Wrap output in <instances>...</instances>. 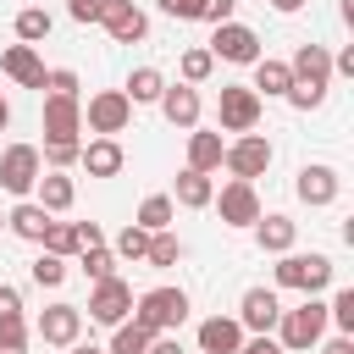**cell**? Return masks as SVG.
<instances>
[{
  "label": "cell",
  "instance_id": "6da1fadb",
  "mask_svg": "<svg viewBox=\"0 0 354 354\" xmlns=\"http://www.w3.org/2000/svg\"><path fill=\"white\" fill-rule=\"evenodd\" d=\"M288 72H293V88L282 100L293 111H315L326 100V88H332V55H326V44H299L293 61H288Z\"/></svg>",
  "mask_w": 354,
  "mask_h": 354
},
{
  "label": "cell",
  "instance_id": "7a4b0ae2",
  "mask_svg": "<svg viewBox=\"0 0 354 354\" xmlns=\"http://www.w3.org/2000/svg\"><path fill=\"white\" fill-rule=\"evenodd\" d=\"M332 254H277V266H271V282L277 288H293V293H304V299H315L321 288H332Z\"/></svg>",
  "mask_w": 354,
  "mask_h": 354
},
{
  "label": "cell",
  "instance_id": "3957f363",
  "mask_svg": "<svg viewBox=\"0 0 354 354\" xmlns=\"http://www.w3.org/2000/svg\"><path fill=\"white\" fill-rule=\"evenodd\" d=\"M321 337H326V304H321V299H304L299 310H282V315H277V343H282V354H310Z\"/></svg>",
  "mask_w": 354,
  "mask_h": 354
},
{
  "label": "cell",
  "instance_id": "277c9868",
  "mask_svg": "<svg viewBox=\"0 0 354 354\" xmlns=\"http://www.w3.org/2000/svg\"><path fill=\"white\" fill-rule=\"evenodd\" d=\"M133 321L144 326V332H177L183 321H188V293L183 288H149V293H138L133 299Z\"/></svg>",
  "mask_w": 354,
  "mask_h": 354
},
{
  "label": "cell",
  "instance_id": "5b68a950",
  "mask_svg": "<svg viewBox=\"0 0 354 354\" xmlns=\"http://www.w3.org/2000/svg\"><path fill=\"white\" fill-rule=\"evenodd\" d=\"M216 122L221 133H254L260 127V94L249 83H221L216 94Z\"/></svg>",
  "mask_w": 354,
  "mask_h": 354
},
{
  "label": "cell",
  "instance_id": "8992f818",
  "mask_svg": "<svg viewBox=\"0 0 354 354\" xmlns=\"http://www.w3.org/2000/svg\"><path fill=\"white\" fill-rule=\"evenodd\" d=\"M39 177H44V160H39V144H6V149H0V188H6V194H17V199H28Z\"/></svg>",
  "mask_w": 354,
  "mask_h": 354
},
{
  "label": "cell",
  "instance_id": "52a82bcc",
  "mask_svg": "<svg viewBox=\"0 0 354 354\" xmlns=\"http://www.w3.org/2000/svg\"><path fill=\"white\" fill-rule=\"evenodd\" d=\"M271 138L266 133H238L232 144H227V155H221V166L238 177V183H254V177H266V166H271Z\"/></svg>",
  "mask_w": 354,
  "mask_h": 354
},
{
  "label": "cell",
  "instance_id": "ba28073f",
  "mask_svg": "<svg viewBox=\"0 0 354 354\" xmlns=\"http://www.w3.org/2000/svg\"><path fill=\"white\" fill-rule=\"evenodd\" d=\"M83 122H88V133H94V138H116V133L133 122V105H127V94H122V88H100V94H88Z\"/></svg>",
  "mask_w": 354,
  "mask_h": 354
},
{
  "label": "cell",
  "instance_id": "9c48e42d",
  "mask_svg": "<svg viewBox=\"0 0 354 354\" xmlns=\"http://www.w3.org/2000/svg\"><path fill=\"white\" fill-rule=\"evenodd\" d=\"M33 332L44 337V348H72V343L83 337V310H77V304H66V299H55V304H44V310H39Z\"/></svg>",
  "mask_w": 354,
  "mask_h": 354
},
{
  "label": "cell",
  "instance_id": "30bf717a",
  "mask_svg": "<svg viewBox=\"0 0 354 354\" xmlns=\"http://www.w3.org/2000/svg\"><path fill=\"white\" fill-rule=\"evenodd\" d=\"M116 44H144V33H149V17H144V6L138 0H100V17H94Z\"/></svg>",
  "mask_w": 354,
  "mask_h": 354
},
{
  "label": "cell",
  "instance_id": "8fae6325",
  "mask_svg": "<svg viewBox=\"0 0 354 354\" xmlns=\"http://www.w3.org/2000/svg\"><path fill=\"white\" fill-rule=\"evenodd\" d=\"M216 61H232V66H254L260 61V33L249 28V22H221L216 28V39L205 44Z\"/></svg>",
  "mask_w": 354,
  "mask_h": 354
},
{
  "label": "cell",
  "instance_id": "7c38bea8",
  "mask_svg": "<svg viewBox=\"0 0 354 354\" xmlns=\"http://www.w3.org/2000/svg\"><path fill=\"white\" fill-rule=\"evenodd\" d=\"M127 315H133V288H127L122 277L94 282V293H88V321H94V326H122Z\"/></svg>",
  "mask_w": 354,
  "mask_h": 354
},
{
  "label": "cell",
  "instance_id": "4fadbf2b",
  "mask_svg": "<svg viewBox=\"0 0 354 354\" xmlns=\"http://www.w3.org/2000/svg\"><path fill=\"white\" fill-rule=\"evenodd\" d=\"M44 138H66L83 144V100L77 94H44Z\"/></svg>",
  "mask_w": 354,
  "mask_h": 354
},
{
  "label": "cell",
  "instance_id": "5bb4252c",
  "mask_svg": "<svg viewBox=\"0 0 354 354\" xmlns=\"http://www.w3.org/2000/svg\"><path fill=\"white\" fill-rule=\"evenodd\" d=\"M293 194H299L310 210H321V205H337V194H343V177H337V166H326V160H310V166H299V183H293Z\"/></svg>",
  "mask_w": 354,
  "mask_h": 354
},
{
  "label": "cell",
  "instance_id": "9a60e30c",
  "mask_svg": "<svg viewBox=\"0 0 354 354\" xmlns=\"http://www.w3.org/2000/svg\"><path fill=\"white\" fill-rule=\"evenodd\" d=\"M210 205L221 210V221H227V227H254V221L266 216V210H260V194H254V183H238V177H232V183H227V188H221Z\"/></svg>",
  "mask_w": 354,
  "mask_h": 354
},
{
  "label": "cell",
  "instance_id": "2e32d148",
  "mask_svg": "<svg viewBox=\"0 0 354 354\" xmlns=\"http://www.w3.org/2000/svg\"><path fill=\"white\" fill-rule=\"evenodd\" d=\"M277 315H282V304H277V288H249L243 299H238V326L243 332H277Z\"/></svg>",
  "mask_w": 354,
  "mask_h": 354
},
{
  "label": "cell",
  "instance_id": "e0dca14e",
  "mask_svg": "<svg viewBox=\"0 0 354 354\" xmlns=\"http://www.w3.org/2000/svg\"><path fill=\"white\" fill-rule=\"evenodd\" d=\"M155 105H160V116H166L171 127H183V133L199 127V88H188V83H166Z\"/></svg>",
  "mask_w": 354,
  "mask_h": 354
},
{
  "label": "cell",
  "instance_id": "ac0fdd59",
  "mask_svg": "<svg viewBox=\"0 0 354 354\" xmlns=\"http://www.w3.org/2000/svg\"><path fill=\"white\" fill-rule=\"evenodd\" d=\"M0 72H6L17 88H44V61H39L33 44H11V50L0 55Z\"/></svg>",
  "mask_w": 354,
  "mask_h": 354
},
{
  "label": "cell",
  "instance_id": "d6986e66",
  "mask_svg": "<svg viewBox=\"0 0 354 354\" xmlns=\"http://www.w3.org/2000/svg\"><path fill=\"white\" fill-rule=\"evenodd\" d=\"M243 337H249V332L238 326V315H210V321H199V354H238Z\"/></svg>",
  "mask_w": 354,
  "mask_h": 354
},
{
  "label": "cell",
  "instance_id": "ffe728a7",
  "mask_svg": "<svg viewBox=\"0 0 354 354\" xmlns=\"http://www.w3.org/2000/svg\"><path fill=\"white\" fill-rule=\"evenodd\" d=\"M72 199H77V183H72L66 171H44V177L33 183V205H39L44 216H61V210H72Z\"/></svg>",
  "mask_w": 354,
  "mask_h": 354
},
{
  "label": "cell",
  "instance_id": "44dd1931",
  "mask_svg": "<svg viewBox=\"0 0 354 354\" xmlns=\"http://www.w3.org/2000/svg\"><path fill=\"white\" fill-rule=\"evenodd\" d=\"M122 160H127V155H122V144H116V138H88V144H83V155H77V166H83L88 177H116V171H122Z\"/></svg>",
  "mask_w": 354,
  "mask_h": 354
},
{
  "label": "cell",
  "instance_id": "7402d4cb",
  "mask_svg": "<svg viewBox=\"0 0 354 354\" xmlns=\"http://www.w3.org/2000/svg\"><path fill=\"white\" fill-rule=\"evenodd\" d=\"M293 238H299V227H293L282 210H271V216H260V221H254V243H260L266 254H288V249H293Z\"/></svg>",
  "mask_w": 354,
  "mask_h": 354
},
{
  "label": "cell",
  "instance_id": "603a6c76",
  "mask_svg": "<svg viewBox=\"0 0 354 354\" xmlns=\"http://www.w3.org/2000/svg\"><path fill=\"white\" fill-rule=\"evenodd\" d=\"M221 155H227V144H221V133H205V127H194L188 133V171H216L221 166Z\"/></svg>",
  "mask_w": 354,
  "mask_h": 354
},
{
  "label": "cell",
  "instance_id": "cb8c5ba5",
  "mask_svg": "<svg viewBox=\"0 0 354 354\" xmlns=\"http://www.w3.org/2000/svg\"><path fill=\"white\" fill-rule=\"evenodd\" d=\"M210 199H216V183H210L205 171H188V166H183V171H177V188H171V205H183V210H205Z\"/></svg>",
  "mask_w": 354,
  "mask_h": 354
},
{
  "label": "cell",
  "instance_id": "d4e9b609",
  "mask_svg": "<svg viewBox=\"0 0 354 354\" xmlns=\"http://www.w3.org/2000/svg\"><path fill=\"white\" fill-rule=\"evenodd\" d=\"M50 221H55V216H44V210H39V205H33V199H17V205H11V210H6V227H11V232H17V238H28V243H39V238H44V227H50Z\"/></svg>",
  "mask_w": 354,
  "mask_h": 354
},
{
  "label": "cell",
  "instance_id": "484cf974",
  "mask_svg": "<svg viewBox=\"0 0 354 354\" xmlns=\"http://www.w3.org/2000/svg\"><path fill=\"white\" fill-rule=\"evenodd\" d=\"M254 94H271V100H282L288 88H293V72H288V61H271V55H260L254 61V83H249Z\"/></svg>",
  "mask_w": 354,
  "mask_h": 354
},
{
  "label": "cell",
  "instance_id": "4316f807",
  "mask_svg": "<svg viewBox=\"0 0 354 354\" xmlns=\"http://www.w3.org/2000/svg\"><path fill=\"white\" fill-rule=\"evenodd\" d=\"M160 88H166V77L155 72V66H133V77H127V105H155L160 100Z\"/></svg>",
  "mask_w": 354,
  "mask_h": 354
},
{
  "label": "cell",
  "instance_id": "83f0119b",
  "mask_svg": "<svg viewBox=\"0 0 354 354\" xmlns=\"http://www.w3.org/2000/svg\"><path fill=\"white\" fill-rule=\"evenodd\" d=\"M171 216H177V205H171V194H149L144 205H138V227L144 232H171Z\"/></svg>",
  "mask_w": 354,
  "mask_h": 354
},
{
  "label": "cell",
  "instance_id": "f1b7e54d",
  "mask_svg": "<svg viewBox=\"0 0 354 354\" xmlns=\"http://www.w3.org/2000/svg\"><path fill=\"white\" fill-rule=\"evenodd\" d=\"M50 28H55V17H50L44 6H22V11H17V39H22V44H44Z\"/></svg>",
  "mask_w": 354,
  "mask_h": 354
},
{
  "label": "cell",
  "instance_id": "f546056e",
  "mask_svg": "<svg viewBox=\"0 0 354 354\" xmlns=\"http://www.w3.org/2000/svg\"><path fill=\"white\" fill-rule=\"evenodd\" d=\"M216 72V55L205 50V44H194V50H183V61H177V83H188V88H199L205 77Z\"/></svg>",
  "mask_w": 354,
  "mask_h": 354
},
{
  "label": "cell",
  "instance_id": "4dcf8cb0",
  "mask_svg": "<svg viewBox=\"0 0 354 354\" xmlns=\"http://www.w3.org/2000/svg\"><path fill=\"white\" fill-rule=\"evenodd\" d=\"M149 337H155V332H144V326L127 315L122 326H111V348H105V354H144V348H149Z\"/></svg>",
  "mask_w": 354,
  "mask_h": 354
},
{
  "label": "cell",
  "instance_id": "1f68e13d",
  "mask_svg": "<svg viewBox=\"0 0 354 354\" xmlns=\"http://www.w3.org/2000/svg\"><path fill=\"white\" fill-rule=\"evenodd\" d=\"M39 243H44V254H55V260H72V254H77V227H72V221H50Z\"/></svg>",
  "mask_w": 354,
  "mask_h": 354
},
{
  "label": "cell",
  "instance_id": "d6a6232c",
  "mask_svg": "<svg viewBox=\"0 0 354 354\" xmlns=\"http://www.w3.org/2000/svg\"><path fill=\"white\" fill-rule=\"evenodd\" d=\"M111 254H116V260H133V266H138V260L149 254V232H144L138 221H127V227L116 232V249H111Z\"/></svg>",
  "mask_w": 354,
  "mask_h": 354
},
{
  "label": "cell",
  "instance_id": "836d02e7",
  "mask_svg": "<svg viewBox=\"0 0 354 354\" xmlns=\"http://www.w3.org/2000/svg\"><path fill=\"white\" fill-rule=\"evenodd\" d=\"M177 260H183V238H171V232H149V254H144V266L166 271V266H177Z\"/></svg>",
  "mask_w": 354,
  "mask_h": 354
},
{
  "label": "cell",
  "instance_id": "e575fe53",
  "mask_svg": "<svg viewBox=\"0 0 354 354\" xmlns=\"http://www.w3.org/2000/svg\"><path fill=\"white\" fill-rule=\"evenodd\" d=\"M77 155H83V144H66V138H44V149H39V160H44L50 171H66V166H77Z\"/></svg>",
  "mask_w": 354,
  "mask_h": 354
},
{
  "label": "cell",
  "instance_id": "d590c367",
  "mask_svg": "<svg viewBox=\"0 0 354 354\" xmlns=\"http://www.w3.org/2000/svg\"><path fill=\"white\" fill-rule=\"evenodd\" d=\"M77 260H83V271H88V282H105V277H116V266H122V260H116V254H111L105 243H94V249H83Z\"/></svg>",
  "mask_w": 354,
  "mask_h": 354
},
{
  "label": "cell",
  "instance_id": "8d00e7d4",
  "mask_svg": "<svg viewBox=\"0 0 354 354\" xmlns=\"http://www.w3.org/2000/svg\"><path fill=\"white\" fill-rule=\"evenodd\" d=\"M28 277H33L39 288H61V282H66V260H55V254H39V260L28 266Z\"/></svg>",
  "mask_w": 354,
  "mask_h": 354
},
{
  "label": "cell",
  "instance_id": "74e56055",
  "mask_svg": "<svg viewBox=\"0 0 354 354\" xmlns=\"http://www.w3.org/2000/svg\"><path fill=\"white\" fill-rule=\"evenodd\" d=\"M0 348H28V321H22V315L0 321Z\"/></svg>",
  "mask_w": 354,
  "mask_h": 354
},
{
  "label": "cell",
  "instance_id": "f35d334b",
  "mask_svg": "<svg viewBox=\"0 0 354 354\" xmlns=\"http://www.w3.org/2000/svg\"><path fill=\"white\" fill-rule=\"evenodd\" d=\"M232 11H238V0H205V6H199V22L221 28V22H232Z\"/></svg>",
  "mask_w": 354,
  "mask_h": 354
},
{
  "label": "cell",
  "instance_id": "ab89813d",
  "mask_svg": "<svg viewBox=\"0 0 354 354\" xmlns=\"http://www.w3.org/2000/svg\"><path fill=\"white\" fill-rule=\"evenodd\" d=\"M44 88L50 94H77V72L72 66H55V72H44Z\"/></svg>",
  "mask_w": 354,
  "mask_h": 354
},
{
  "label": "cell",
  "instance_id": "60d3db41",
  "mask_svg": "<svg viewBox=\"0 0 354 354\" xmlns=\"http://www.w3.org/2000/svg\"><path fill=\"white\" fill-rule=\"evenodd\" d=\"M155 6H160L166 17H177V22H199V6H205V0H155Z\"/></svg>",
  "mask_w": 354,
  "mask_h": 354
},
{
  "label": "cell",
  "instance_id": "b9f144b4",
  "mask_svg": "<svg viewBox=\"0 0 354 354\" xmlns=\"http://www.w3.org/2000/svg\"><path fill=\"white\" fill-rule=\"evenodd\" d=\"M238 354H282V343H277L271 332H260V337H243V343H238Z\"/></svg>",
  "mask_w": 354,
  "mask_h": 354
},
{
  "label": "cell",
  "instance_id": "7bdbcfd3",
  "mask_svg": "<svg viewBox=\"0 0 354 354\" xmlns=\"http://www.w3.org/2000/svg\"><path fill=\"white\" fill-rule=\"evenodd\" d=\"M72 227H77V254H83V249H94V243H105L100 221H72Z\"/></svg>",
  "mask_w": 354,
  "mask_h": 354
},
{
  "label": "cell",
  "instance_id": "ee69618b",
  "mask_svg": "<svg viewBox=\"0 0 354 354\" xmlns=\"http://www.w3.org/2000/svg\"><path fill=\"white\" fill-rule=\"evenodd\" d=\"M11 315H22V293L11 282H0V321H11Z\"/></svg>",
  "mask_w": 354,
  "mask_h": 354
},
{
  "label": "cell",
  "instance_id": "f6af8a7d",
  "mask_svg": "<svg viewBox=\"0 0 354 354\" xmlns=\"http://www.w3.org/2000/svg\"><path fill=\"white\" fill-rule=\"evenodd\" d=\"M66 17L72 22H94L100 17V0H66Z\"/></svg>",
  "mask_w": 354,
  "mask_h": 354
},
{
  "label": "cell",
  "instance_id": "bcb514c9",
  "mask_svg": "<svg viewBox=\"0 0 354 354\" xmlns=\"http://www.w3.org/2000/svg\"><path fill=\"white\" fill-rule=\"evenodd\" d=\"M332 72H337V77H354V44H343V50L332 55Z\"/></svg>",
  "mask_w": 354,
  "mask_h": 354
},
{
  "label": "cell",
  "instance_id": "7dc6e473",
  "mask_svg": "<svg viewBox=\"0 0 354 354\" xmlns=\"http://www.w3.org/2000/svg\"><path fill=\"white\" fill-rule=\"evenodd\" d=\"M315 348H321V354H354V337H343V332H337V337H321Z\"/></svg>",
  "mask_w": 354,
  "mask_h": 354
},
{
  "label": "cell",
  "instance_id": "c3c4849f",
  "mask_svg": "<svg viewBox=\"0 0 354 354\" xmlns=\"http://www.w3.org/2000/svg\"><path fill=\"white\" fill-rule=\"evenodd\" d=\"M144 354H183V343L171 337V332H160V337H149V348Z\"/></svg>",
  "mask_w": 354,
  "mask_h": 354
},
{
  "label": "cell",
  "instance_id": "681fc988",
  "mask_svg": "<svg viewBox=\"0 0 354 354\" xmlns=\"http://www.w3.org/2000/svg\"><path fill=\"white\" fill-rule=\"evenodd\" d=\"M271 6H277V11H282V17H293V11H299V6H304V0H271Z\"/></svg>",
  "mask_w": 354,
  "mask_h": 354
},
{
  "label": "cell",
  "instance_id": "f907efd6",
  "mask_svg": "<svg viewBox=\"0 0 354 354\" xmlns=\"http://www.w3.org/2000/svg\"><path fill=\"white\" fill-rule=\"evenodd\" d=\"M6 127H11V100L0 94V133H6Z\"/></svg>",
  "mask_w": 354,
  "mask_h": 354
},
{
  "label": "cell",
  "instance_id": "816d5d0a",
  "mask_svg": "<svg viewBox=\"0 0 354 354\" xmlns=\"http://www.w3.org/2000/svg\"><path fill=\"white\" fill-rule=\"evenodd\" d=\"M72 354H105V348H94V343H72Z\"/></svg>",
  "mask_w": 354,
  "mask_h": 354
},
{
  "label": "cell",
  "instance_id": "f5cc1de1",
  "mask_svg": "<svg viewBox=\"0 0 354 354\" xmlns=\"http://www.w3.org/2000/svg\"><path fill=\"white\" fill-rule=\"evenodd\" d=\"M0 227H6V216H0Z\"/></svg>",
  "mask_w": 354,
  "mask_h": 354
}]
</instances>
